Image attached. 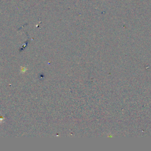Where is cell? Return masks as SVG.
I'll list each match as a JSON object with an SVG mask.
<instances>
[{
	"instance_id": "obj_1",
	"label": "cell",
	"mask_w": 151,
	"mask_h": 151,
	"mask_svg": "<svg viewBox=\"0 0 151 151\" xmlns=\"http://www.w3.org/2000/svg\"><path fill=\"white\" fill-rule=\"evenodd\" d=\"M21 71H22V72H24L26 71V69H25L24 68H21Z\"/></svg>"
}]
</instances>
